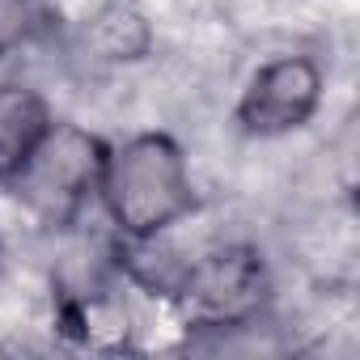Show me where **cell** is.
Returning a JSON list of instances; mask_svg holds the SVG:
<instances>
[{
  "label": "cell",
  "mask_w": 360,
  "mask_h": 360,
  "mask_svg": "<svg viewBox=\"0 0 360 360\" xmlns=\"http://www.w3.org/2000/svg\"><path fill=\"white\" fill-rule=\"evenodd\" d=\"M322 98H326L322 64L305 51H284L263 60L246 77L233 102V123L250 140H280L309 127L314 115L322 110Z\"/></svg>",
  "instance_id": "obj_4"
},
{
  "label": "cell",
  "mask_w": 360,
  "mask_h": 360,
  "mask_svg": "<svg viewBox=\"0 0 360 360\" xmlns=\"http://www.w3.org/2000/svg\"><path fill=\"white\" fill-rule=\"evenodd\" d=\"M43 30V5L39 0H0V60H9L26 43H34Z\"/></svg>",
  "instance_id": "obj_6"
},
{
  "label": "cell",
  "mask_w": 360,
  "mask_h": 360,
  "mask_svg": "<svg viewBox=\"0 0 360 360\" xmlns=\"http://www.w3.org/2000/svg\"><path fill=\"white\" fill-rule=\"evenodd\" d=\"M0 259H5V238H0Z\"/></svg>",
  "instance_id": "obj_7"
},
{
  "label": "cell",
  "mask_w": 360,
  "mask_h": 360,
  "mask_svg": "<svg viewBox=\"0 0 360 360\" xmlns=\"http://www.w3.org/2000/svg\"><path fill=\"white\" fill-rule=\"evenodd\" d=\"M102 136L85 131L81 123H60L43 136L34 157L22 165V174L9 183V191L43 221H72L94 195H98V174L106 157Z\"/></svg>",
  "instance_id": "obj_3"
},
{
  "label": "cell",
  "mask_w": 360,
  "mask_h": 360,
  "mask_svg": "<svg viewBox=\"0 0 360 360\" xmlns=\"http://www.w3.org/2000/svg\"><path fill=\"white\" fill-rule=\"evenodd\" d=\"M169 301L187 314L191 326H204V330L255 326L271 301L267 259L250 242H229V246L204 250L200 259L183 263Z\"/></svg>",
  "instance_id": "obj_2"
},
{
  "label": "cell",
  "mask_w": 360,
  "mask_h": 360,
  "mask_svg": "<svg viewBox=\"0 0 360 360\" xmlns=\"http://www.w3.org/2000/svg\"><path fill=\"white\" fill-rule=\"evenodd\" d=\"M94 200L119 242H161L200 204L191 161L169 131H136L106 144Z\"/></svg>",
  "instance_id": "obj_1"
},
{
  "label": "cell",
  "mask_w": 360,
  "mask_h": 360,
  "mask_svg": "<svg viewBox=\"0 0 360 360\" xmlns=\"http://www.w3.org/2000/svg\"><path fill=\"white\" fill-rule=\"evenodd\" d=\"M51 127H56V110L34 85L26 81L0 85V187H9L22 174V165L34 157V148Z\"/></svg>",
  "instance_id": "obj_5"
}]
</instances>
